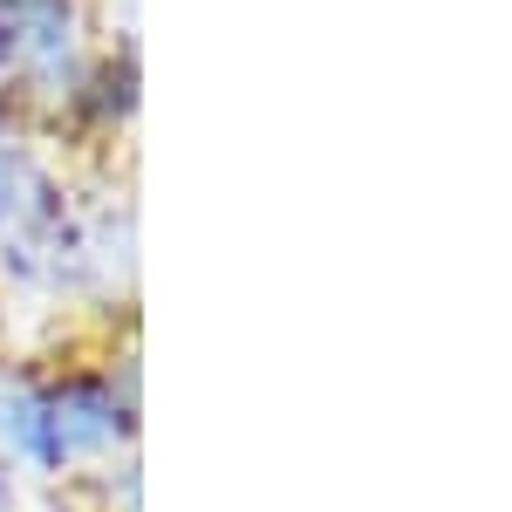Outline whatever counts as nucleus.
I'll use <instances>...</instances> for the list:
<instances>
[{
  "label": "nucleus",
  "instance_id": "2",
  "mask_svg": "<svg viewBox=\"0 0 512 512\" xmlns=\"http://www.w3.org/2000/svg\"><path fill=\"white\" fill-rule=\"evenodd\" d=\"M48 437H55V472H62L69 458H103L123 437L117 396L103 390V383H89V376L48 390Z\"/></svg>",
  "mask_w": 512,
  "mask_h": 512
},
{
  "label": "nucleus",
  "instance_id": "4",
  "mask_svg": "<svg viewBox=\"0 0 512 512\" xmlns=\"http://www.w3.org/2000/svg\"><path fill=\"white\" fill-rule=\"evenodd\" d=\"M0 512H7V478H0Z\"/></svg>",
  "mask_w": 512,
  "mask_h": 512
},
{
  "label": "nucleus",
  "instance_id": "3",
  "mask_svg": "<svg viewBox=\"0 0 512 512\" xmlns=\"http://www.w3.org/2000/svg\"><path fill=\"white\" fill-rule=\"evenodd\" d=\"M0 451L21 458V465H41L55 472V437H48V390L7 376L0 383Z\"/></svg>",
  "mask_w": 512,
  "mask_h": 512
},
{
  "label": "nucleus",
  "instance_id": "1",
  "mask_svg": "<svg viewBox=\"0 0 512 512\" xmlns=\"http://www.w3.org/2000/svg\"><path fill=\"white\" fill-rule=\"evenodd\" d=\"M76 0H0V62L21 76L62 82L76 62Z\"/></svg>",
  "mask_w": 512,
  "mask_h": 512
}]
</instances>
